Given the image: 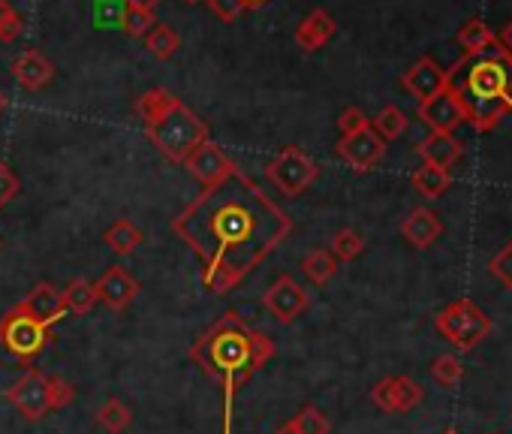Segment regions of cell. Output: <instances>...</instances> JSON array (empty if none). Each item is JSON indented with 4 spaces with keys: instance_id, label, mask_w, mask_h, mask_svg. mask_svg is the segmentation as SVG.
I'll return each mask as SVG.
<instances>
[{
    "instance_id": "1",
    "label": "cell",
    "mask_w": 512,
    "mask_h": 434,
    "mask_svg": "<svg viewBox=\"0 0 512 434\" xmlns=\"http://www.w3.org/2000/svg\"><path fill=\"white\" fill-rule=\"evenodd\" d=\"M172 233L202 260V287L223 296L287 242L293 217L235 169L172 217Z\"/></svg>"
},
{
    "instance_id": "2",
    "label": "cell",
    "mask_w": 512,
    "mask_h": 434,
    "mask_svg": "<svg viewBox=\"0 0 512 434\" xmlns=\"http://www.w3.org/2000/svg\"><path fill=\"white\" fill-rule=\"evenodd\" d=\"M272 356L275 341L260 329L247 326L235 311H226L208 332H202L193 341L190 359L223 389V434H232L235 392Z\"/></svg>"
},
{
    "instance_id": "3",
    "label": "cell",
    "mask_w": 512,
    "mask_h": 434,
    "mask_svg": "<svg viewBox=\"0 0 512 434\" xmlns=\"http://www.w3.org/2000/svg\"><path fill=\"white\" fill-rule=\"evenodd\" d=\"M455 67L464 70V79L449 85L458 91L467 121L476 133L494 130L512 112V58L503 49H485L476 58H461Z\"/></svg>"
},
{
    "instance_id": "4",
    "label": "cell",
    "mask_w": 512,
    "mask_h": 434,
    "mask_svg": "<svg viewBox=\"0 0 512 434\" xmlns=\"http://www.w3.org/2000/svg\"><path fill=\"white\" fill-rule=\"evenodd\" d=\"M136 115L145 124L148 139L172 163H184L202 142H208V124L166 88L145 91L136 100Z\"/></svg>"
},
{
    "instance_id": "5",
    "label": "cell",
    "mask_w": 512,
    "mask_h": 434,
    "mask_svg": "<svg viewBox=\"0 0 512 434\" xmlns=\"http://www.w3.org/2000/svg\"><path fill=\"white\" fill-rule=\"evenodd\" d=\"M76 398V386H70L64 377L46 374L40 368H28L10 389H7V401L28 419V422H40L55 410H64L70 401Z\"/></svg>"
},
{
    "instance_id": "6",
    "label": "cell",
    "mask_w": 512,
    "mask_h": 434,
    "mask_svg": "<svg viewBox=\"0 0 512 434\" xmlns=\"http://www.w3.org/2000/svg\"><path fill=\"white\" fill-rule=\"evenodd\" d=\"M434 329L461 353L473 350L488 332H491V320L485 317V311L473 302V299H458L452 305H446L437 317H434Z\"/></svg>"
},
{
    "instance_id": "7",
    "label": "cell",
    "mask_w": 512,
    "mask_h": 434,
    "mask_svg": "<svg viewBox=\"0 0 512 434\" xmlns=\"http://www.w3.org/2000/svg\"><path fill=\"white\" fill-rule=\"evenodd\" d=\"M52 338H55L52 329L28 317L19 305L0 317V347L22 362H31L34 356H40Z\"/></svg>"
},
{
    "instance_id": "8",
    "label": "cell",
    "mask_w": 512,
    "mask_h": 434,
    "mask_svg": "<svg viewBox=\"0 0 512 434\" xmlns=\"http://www.w3.org/2000/svg\"><path fill=\"white\" fill-rule=\"evenodd\" d=\"M266 175H269V181H272L281 193L299 196V193H305V190L317 181L320 166H317L299 145H287V148H281V154L266 166Z\"/></svg>"
},
{
    "instance_id": "9",
    "label": "cell",
    "mask_w": 512,
    "mask_h": 434,
    "mask_svg": "<svg viewBox=\"0 0 512 434\" xmlns=\"http://www.w3.org/2000/svg\"><path fill=\"white\" fill-rule=\"evenodd\" d=\"M419 121L431 127V133H455L467 121V109L452 85H446L440 94L419 103Z\"/></svg>"
},
{
    "instance_id": "10",
    "label": "cell",
    "mask_w": 512,
    "mask_h": 434,
    "mask_svg": "<svg viewBox=\"0 0 512 434\" xmlns=\"http://www.w3.org/2000/svg\"><path fill=\"white\" fill-rule=\"evenodd\" d=\"M263 305L269 308V314H272L278 323H293L296 317H302V314L308 311L311 296H308V290H305L293 275H278L275 284L266 290Z\"/></svg>"
},
{
    "instance_id": "11",
    "label": "cell",
    "mask_w": 512,
    "mask_h": 434,
    "mask_svg": "<svg viewBox=\"0 0 512 434\" xmlns=\"http://www.w3.org/2000/svg\"><path fill=\"white\" fill-rule=\"evenodd\" d=\"M422 386L407 377V374H395V377H383L374 383L371 389V401L386 410V413H410L419 401H422Z\"/></svg>"
},
{
    "instance_id": "12",
    "label": "cell",
    "mask_w": 512,
    "mask_h": 434,
    "mask_svg": "<svg viewBox=\"0 0 512 434\" xmlns=\"http://www.w3.org/2000/svg\"><path fill=\"white\" fill-rule=\"evenodd\" d=\"M338 157L347 163V166H353L356 172H371L383 157H386V142L371 130V127H365V130H359V133H350V136H341V142H338Z\"/></svg>"
},
{
    "instance_id": "13",
    "label": "cell",
    "mask_w": 512,
    "mask_h": 434,
    "mask_svg": "<svg viewBox=\"0 0 512 434\" xmlns=\"http://www.w3.org/2000/svg\"><path fill=\"white\" fill-rule=\"evenodd\" d=\"M184 166H187V172L202 184V187H211V184H217V181H223L229 172H235L238 166L226 157V151L217 145V142H202L187 160H184Z\"/></svg>"
},
{
    "instance_id": "14",
    "label": "cell",
    "mask_w": 512,
    "mask_h": 434,
    "mask_svg": "<svg viewBox=\"0 0 512 434\" xmlns=\"http://www.w3.org/2000/svg\"><path fill=\"white\" fill-rule=\"evenodd\" d=\"M94 290H97V299L106 302L112 311H124V308H130L136 302L142 287H139V281L124 266H112V269H106L100 275Z\"/></svg>"
},
{
    "instance_id": "15",
    "label": "cell",
    "mask_w": 512,
    "mask_h": 434,
    "mask_svg": "<svg viewBox=\"0 0 512 434\" xmlns=\"http://www.w3.org/2000/svg\"><path fill=\"white\" fill-rule=\"evenodd\" d=\"M19 308H22L28 317H34L37 323L49 326V329H52V323H58V320L67 317L64 293H61L58 287H52L49 281H40V284L28 293V299L19 302Z\"/></svg>"
},
{
    "instance_id": "16",
    "label": "cell",
    "mask_w": 512,
    "mask_h": 434,
    "mask_svg": "<svg viewBox=\"0 0 512 434\" xmlns=\"http://www.w3.org/2000/svg\"><path fill=\"white\" fill-rule=\"evenodd\" d=\"M401 85H404L407 94H413V97L422 103V100L440 94V91L449 85V73H446L434 58H419V61L404 73Z\"/></svg>"
},
{
    "instance_id": "17",
    "label": "cell",
    "mask_w": 512,
    "mask_h": 434,
    "mask_svg": "<svg viewBox=\"0 0 512 434\" xmlns=\"http://www.w3.org/2000/svg\"><path fill=\"white\" fill-rule=\"evenodd\" d=\"M440 233H443V224H440V217L431 211V208H413L404 221H401V236L413 245V248H419V251H425V248H431L437 239H440Z\"/></svg>"
},
{
    "instance_id": "18",
    "label": "cell",
    "mask_w": 512,
    "mask_h": 434,
    "mask_svg": "<svg viewBox=\"0 0 512 434\" xmlns=\"http://www.w3.org/2000/svg\"><path fill=\"white\" fill-rule=\"evenodd\" d=\"M13 79H16L25 91H43V88L55 79V64H52L43 52L31 49V52L19 55V58L13 61Z\"/></svg>"
},
{
    "instance_id": "19",
    "label": "cell",
    "mask_w": 512,
    "mask_h": 434,
    "mask_svg": "<svg viewBox=\"0 0 512 434\" xmlns=\"http://www.w3.org/2000/svg\"><path fill=\"white\" fill-rule=\"evenodd\" d=\"M416 154H419L422 163H428V166L452 169V166L461 160L464 145L455 139V133H428V136L416 145Z\"/></svg>"
},
{
    "instance_id": "20",
    "label": "cell",
    "mask_w": 512,
    "mask_h": 434,
    "mask_svg": "<svg viewBox=\"0 0 512 434\" xmlns=\"http://www.w3.org/2000/svg\"><path fill=\"white\" fill-rule=\"evenodd\" d=\"M335 31H338L335 19H332L326 10H314V13H308V16L299 22V28H296V43H299L302 52H317V49H323V46L335 37Z\"/></svg>"
},
{
    "instance_id": "21",
    "label": "cell",
    "mask_w": 512,
    "mask_h": 434,
    "mask_svg": "<svg viewBox=\"0 0 512 434\" xmlns=\"http://www.w3.org/2000/svg\"><path fill=\"white\" fill-rule=\"evenodd\" d=\"M142 230L130 221V217H118V221L103 233V242L109 245V251L112 254H118V257H130L139 245H142Z\"/></svg>"
},
{
    "instance_id": "22",
    "label": "cell",
    "mask_w": 512,
    "mask_h": 434,
    "mask_svg": "<svg viewBox=\"0 0 512 434\" xmlns=\"http://www.w3.org/2000/svg\"><path fill=\"white\" fill-rule=\"evenodd\" d=\"M497 40H494V34L488 31V25L482 22V19H470V22H464L461 25V31H458V49L464 52L461 58H476V55H482L485 49H491Z\"/></svg>"
},
{
    "instance_id": "23",
    "label": "cell",
    "mask_w": 512,
    "mask_h": 434,
    "mask_svg": "<svg viewBox=\"0 0 512 434\" xmlns=\"http://www.w3.org/2000/svg\"><path fill=\"white\" fill-rule=\"evenodd\" d=\"M302 275L314 284V287H323V284H329L332 278H335V272H338V260L332 257V251H326V248H314V251H308L305 254V260H302Z\"/></svg>"
},
{
    "instance_id": "24",
    "label": "cell",
    "mask_w": 512,
    "mask_h": 434,
    "mask_svg": "<svg viewBox=\"0 0 512 434\" xmlns=\"http://www.w3.org/2000/svg\"><path fill=\"white\" fill-rule=\"evenodd\" d=\"M94 422H97L103 431H109V434H124V431L130 428V422H133V410H130L121 398H106V401L97 407Z\"/></svg>"
},
{
    "instance_id": "25",
    "label": "cell",
    "mask_w": 512,
    "mask_h": 434,
    "mask_svg": "<svg viewBox=\"0 0 512 434\" xmlns=\"http://www.w3.org/2000/svg\"><path fill=\"white\" fill-rule=\"evenodd\" d=\"M413 187H416V193H422L425 199H437V196H443L446 190H449V184H452V175H449V169H437V166H428V163H422L416 172H413Z\"/></svg>"
},
{
    "instance_id": "26",
    "label": "cell",
    "mask_w": 512,
    "mask_h": 434,
    "mask_svg": "<svg viewBox=\"0 0 512 434\" xmlns=\"http://www.w3.org/2000/svg\"><path fill=\"white\" fill-rule=\"evenodd\" d=\"M64 293V305H67V314H76V317H82V314H88L100 299H97V290H94V284L91 281H85V278H76V281H70V287L67 290H61Z\"/></svg>"
},
{
    "instance_id": "27",
    "label": "cell",
    "mask_w": 512,
    "mask_h": 434,
    "mask_svg": "<svg viewBox=\"0 0 512 434\" xmlns=\"http://www.w3.org/2000/svg\"><path fill=\"white\" fill-rule=\"evenodd\" d=\"M145 49L157 58V61H169L178 49H181V37L166 28V25H154L148 34H145Z\"/></svg>"
},
{
    "instance_id": "28",
    "label": "cell",
    "mask_w": 512,
    "mask_h": 434,
    "mask_svg": "<svg viewBox=\"0 0 512 434\" xmlns=\"http://www.w3.org/2000/svg\"><path fill=\"white\" fill-rule=\"evenodd\" d=\"M371 130L383 139V142H392L398 139L404 130H407V115L398 109V106H383L377 112V118L371 121Z\"/></svg>"
},
{
    "instance_id": "29",
    "label": "cell",
    "mask_w": 512,
    "mask_h": 434,
    "mask_svg": "<svg viewBox=\"0 0 512 434\" xmlns=\"http://www.w3.org/2000/svg\"><path fill=\"white\" fill-rule=\"evenodd\" d=\"M329 251H332V257L338 260V263H350V260H356V257H362V251H365V239L356 233V230H338L335 236H332V245H329Z\"/></svg>"
},
{
    "instance_id": "30",
    "label": "cell",
    "mask_w": 512,
    "mask_h": 434,
    "mask_svg": "<svg viewBox=\"0 0 512 434\" xmlns=\"http://www.w3.org/2000/svg\"><path fill=\"white\" fill-rule=\"evenodd\" d=\"M290 425H293L299 434H329V431H332L329 416H326L320 407H314V404L302 407V410L290 419Z\"/></svg>"
},
{
    "instance_id": "31",
    "label": "cell",
    "mask_w": 512,
    "mask_h": 434,
    "mask_svg": "<svg viewBox=\"0 0 512 434\" xmlns=\"http://www.w3.org/2000/svg\"><path fill=\"white\" fill-rule=\"evenodd\" d=\"M431 377L440 383V386H446V389H452V386H458L461 383V377H464V365H461V359L458 356H437L434 359V365H431Z\"/></svg>"
},
{
    "instance_id": "32",
    "label": "cell",
    "mask_w": 512,
    "mask_h": 434,
    "mask_svg": "<svg viewBox=\"0 0 512 434\" xmlns=\"http://www.w3.org/2000/svg\"><path fill=\"white\" fill-rule=\"evenodd\" d=\"M124 13H127L124 0H97V4H94V22H97V28H121Z\"/></svg>"
},
{
    "instance_id": "33",
    "label": "cell",
    "mask_w": 512,
    "mask_h": 434,
    "mask_svg": "<svg viewBox=\"0 0 512 434\" xmlns=\"http://www.w3.org/2000/svg\"><path fill=\"white\" fill-rule=\"evenodd\" d=\"M154 25H157L154 10H130V7H127L124 22H121V31H124L127 37H145Z\"/></svg>"
},
{
    "instance_id": "34",
    "label": "cell",
    "mask_w": 512,
    "mask_h": 434,
    "mask_svg": "<svg viewBox=\"0 0 512 434\" xmlns=\"http://www.w3.org/2000/svg\"><path fill=\"white\" fill-rule=\"evenodd\" d=\"M22 28H25V22H22V16L13 10L10 0H0V40H4V43H13V40L22 34Z\"/></svg>"
},
{
    "instance_id": "35",
    "label": "cell",
    "mask_w": 512,
    "mask_h": 434,
    "mask_svg": "<svg viewBox=\"0 0 512 434\" xmlns=\"http://www.w3.org/2000/svg\"><path fill=\"white\" fill-rule=\"evenodd\" d=\"M19 175L13 172V166L4 160V157H0V211H4L16 196H19Z\"/></svg>"
},
{
    "instance_id": "36",
    "label": "cell",
    "mask_w": 512,
    "mask_h": 434,
    "mask_svg": "<svg viewBox=\"0 0 512 434\" xmlns=\"http://www.w3.org/2000/svg\"><path fill=\"white\" fill-rule=\"evenodd\" d=\"M488 269H491V275H494L506 290H512V242H509L503 251H497V254L491 257Z\"/></svg>"
},
{
    "instance_id": "37",
    "label": "cell",
    "mask_w": 512,
    "mask_h": 434,
    "mask_svg": "<svg viewBox=\"0 0 512 434\" xmlns=\"http://www.w3.org/2000/svg\"><path fill=\"white\" fill-rule=\"evenodd\" d=\"M365 127H371V118H368L359 106H350V109H344V112L338 115V130H341V136L359 133V130H365Z\"/></svg>"
},
{
    "instance_id": "38",
    "label": "cell",
    "mask_w": 512,
    "mask_h": 434,
    "mask_svg": "<svg viewBox=\"0 0 512 434\" xmlns=\"http://www.w3.org/2000/svg\"><path fill=\"white\" fill-rule=\"evenodd\" d=\"M208 10L220 19V22H235L241 13H244V4L241 0H205Z\"/></svg>"
},
{
    "instance_id": "39",
    "label": "cell",
    "mask_w": 512,
    "mask_h": 434,
    "mask_svg": "<svg viewBox=\"0 0 512 434\" xmlns=\"http://www.w3.org/2000/svg\"><path fill=\"white\" fill-rule=\"evenodd\" d=\"M500 49L512 58V22L500 31Z\"/></svg>"
},
{
    "instance_id": "40",
    "label": "cell",
    "mask_w": 512,
    "mask_h": 434,
    "mask_svg": "<svg viewBox=\"0 0 512 434\" xmlns=\"http://www.w3.org/2000/svg\"><path fill=\"white\" fill-rule=\"evenodd\" d=\"M160 4V0H124V7L130 10H154Z\"/></svg>"
},
{
    "instance_id": "41",
    "label": "cell",
    "mask_w": 512,
    "mask_h": 434,
    "mask_svg": "<svg viewBox=\"0 0 512 434\" xmlns=\"http://www.w3.org/2000/svg\"><path fill=\"white\" fill-rule=\"evenodd\" d=\"M241 4H244V10H256V7L269 4V0H241Z\"/></svg>"
},
{
    "instance_id": "42",
    "label": "cell",
    "mask_w": 512,
    "mask_h": 434,
    "mask_svg": "<svg viewBox=\"0 0 512 434\" xmlns=\"http://www.w3.org/2000/svg\"><path fill=\"white\" fill-rule=\"evenodd\" d=\"M275 434H299V431H296V428H293L290 422H284V425H281V428H278Z\"/></svg>"
},
{
    "instance_id": "43",
    "label": "cell",
    "mask_w": 512,
    "mask_h": 434,
    "mask_svg": "<svg viewBox=\"0 0 512 434\" xmlns=\"http://www.w3.org/2000/svg\"><path fill=\"white\" fill-rule=\"evenodd\" d=\"M4 109H7V97H4V91H0V115H4Z\"/></svg>"
},
{
    "instance_id": "44",
    "label": "cell",
    "mask_w": 512,
    "mask_h": 434,
    "mask_svg": "<svg viewBox=\"0 0 512 434\" xmlns=\"http://www.w3.org/2000/svg\"><path fill=\"white\" fill-rule=\"evenodd\" d=\"M443 434H458V431H455V428H446V431H443Z\"/></svg>"
},
{
    "instance_id": "45",
    "label": "cell",
    "mask_w": 512,
    "mask_h": 434,
    "mask_svg": "<svg viewBox=\"0 0 512 434\" xmlns=\"http://www.w3.org/2000/svg\"><path fill=\"white\" fill-rule=\"evenodd\" d=\"M184 4H199V0H184Z\"/></svg>"
},
{
    "instance_id": "46",
    "label": "cell",
    "mask_w": 512,
    "mask_h": 434,
    "mask_svg": "<svg viewBox=\"0 0 512 434\" xmlns=\"http://www.w3.org/2000/svg\"><path fill=\"white\" fill-rule=\"evenodd\" d=\"M0 248H4V239H0Z\"/></svg>"
}]
</instances>
